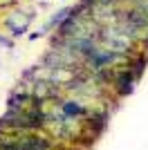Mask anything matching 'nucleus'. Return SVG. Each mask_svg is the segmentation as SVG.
<instances>
[{"label":"nucleus","mask_w":148,"mask_h":150,"mask_svg":"<svg viewBox=\"0 0 148 150\" xmlns=\"http://www.w3.org/2000/svg\"><path fill=\"white\" fill-rule=\"evenodd\" d=\"M135 83H137V76L135 72L130 67H123L119 69L117 74H115V81H112V90L117 92V96H128V94H132V90H135Z\"/></svg>","instance_id":"obj_1"},{"label":"nucleus","mask_w":148,"mask_h":150,"mask_svg":"<svg viewBox=\"0 0 148 150\" xmlns=\"http://www.w3.org/2000/svg\"><path fill=\"white\" fill-rule=\"evenodd\" d=\"M58 110H63L70 119H88L90 117V110L76 99H58Z\"/></svg>","instance_id":"obj_2"},{"label":"nucleus","mask_w":148,"mask_h":150,"mask_svg":"<svg viewBox=\"0 0 148 150\" xmlns=\"http://www.w3.org/2000/svg\"><path fill=\"white\" fill-rule=\"evenodd\" d=\"M29 101H31V92L29 90H14L11 96L7 99V108L9 110H25V108L29 105Z\"/></svg>","instance_id":"obj_3"},{"label":"nucleus","mask_w":148,"mask_h":150,"mask_svg":"<svg viewBox=\"0 0 148 150\" xmlns=\"http://www.w3.org/2000/svg\"><path fill=\"white\" fill-rule=\"evenodd\" d=\"M108 125V114L105 112H92L88 117V130L92 132V137H99Z\"/></svg>","instance_id":"obj_4"},{"label":"nucleus","mask_w":148,"mask_h":150,"mask_svg":"<svg viewBox=\"0 0 148 150\" xmlns=\"http://www.w3.org/2000/svg\"><path fill=\"white\" fill-rule=\"evenodd\" d=\"M146 65H148V56H146V52H139V54H132V56L128 58V67L135 72V76H137V81L144 76V69H146Z\"/></svg>","instance_id":"obj_5"},{"label":"nucleus","mask_w":148,"mask_h":150,"mask_svg":"<svg viewBox=\"0 0 148 150\" xmlns=\"http://www.w3.org/2000/svg\"><path fill=\"white\" fill-rule=\"evenodd\" d=\"M70 11H72V7H63V9H58V11H56L54 16L49 18V23L45 25V29H54V27L58 29V27L63 25V20H65V18L70 16Z\"/></svg>","instance_id":"obj_6"},{"label":"nucleus","mask_w":148,"mask_h":150,"mask_svg":"<svg viewBox=\"0 0 148 150\" xmlns=\"http://www.w3.org/2000/svg\"><path fill=\"white\" fill-rule=\"evenodd\" d=\"M0 47H7V50H11V47H14L11 38H7V36H2V34H0Z\"/></svg>","instance_id":"obj_7"},{"label":"nucleus","mask_w":148,"mask_h":150,"mask_svg":"<svg viewBox=\"0 0 148 150\" xmlns=\"http://www.w3.org/2000/svg\"><path fill=\"white\" fill-rule=\"evenodd\" d=\"M144 47L148 50V31H146V36H144Z\"/></svg>","instance_id":"obj_8"}]
</instances>
